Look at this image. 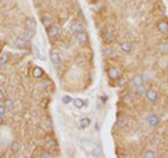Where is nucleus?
Here are the masks:
<instances>
[{
	"instance_id": "obj_18",
	"label": "nucleus",
	"mask_w": 168,
	"mask_h": 158,
	"mask_svg": "<svg viewBox=\"0 0 168 158\" xmlns=\"http://www.w3.org/2000/svg\"><path fill=\"white\" fill-rule=\"evenodd\" d=\"M121 49H122V52L123 53H129L132 51V45L129 42H122L121 43Z\"/></svg>"
},
{
	"instance_id": "obj_8",
	"label": "nucleus",
	"mask_w": 168,
	"mask_h": 158,
	"mask_svg": "<svg viewBox=\"0 0 168 158\" xmlns=\"http://www.w3.org/2000/svg\"><path fill=\"white\" fill-rule=\"evenodd\" d=\"M34 35H35V30H31V28H27L25 31H24V34L21 35L24 39H27V41H30V39H32L34 38Z\"/></svg>"
},
{
	"instance_id": "obj_1",
	"label": "nucleus",
	"mask_w": 168,
	"mask_h": 158,
	"mask_svg": "<svg viewBox=\"0 0 168 158\" xmlns=\"http://www.w3.org/2000/svg\"><path fill=\"white\" fill-rule=\"evenodd\" d=\"M102 39H104L105 43H111L115 41V31L112 28H108L102 32Z\"/></svg>"
},
{
	"instance_id": "obj_11",
	"label": "nucleus",
	"mask_w": 168,
	"mask_h": 158,
	"mask_svg": "<svg viewBox=\"0 0 168 158\" xmlns=\"http://www.w3.org/2000/svg\"><path fill=\"white\" fill-rule=\"evenodd\" d=\"M157 28H158V31L160 32H163V34L167 35L168 34V22L167 21H160L158 22V25H157Z\"/></svg>"
},
{
	"instance_id": "obj_10",
	"label": "nucleus",
	"mask_w": 168,
	"mask_h": 158,
	"mask_svg": "<svg viewBox=\"0 0 168 158\" xmlns=\"http://www.w3.org/2000/svg\"><path fill=\"white\" fill-rule=\"evenodd\" d=\"M70 30H72V32H80V31H83L84 28H83V25L80 24V22H77V21H73L72 24H70Z\"/></svg>"
},
{
	"instance_id": "obj_29",
	"label": "nucleus",
	"mask_w": 168,
	"mask_h": 158,
	"mask_svg": "<svg viewBox=\"0 0 168 158\" xmlns=\"http://www.w3.org/2000/svg\"><path fill=\"white\" fill-rule=\"evenodd\" d=\"M6 112H7V108L0 104V116H4L6 115Z\"/></svg>"
},
{
	"instance_id": "obj_12",
	"label": "nucleus",
	"mask_w": 168,
	"mask_h": 158,
	"mask_svg": "<svg viewBox=\"0 0 168 158\" xmlns=\"http://www.w3.org/2000/svg\"><path fill=\"white\" fill-rule=\"evenodd\" d=\"M90 125H91V120H90L88 117H81V119L79 120V126L81 127V129H87Z\"/></svg>"
},
{
	"instance_id": "obj_28",
	"label": "nucleus",
	"mask_w": 168,
	"mask_h": 158,
	"mask_svg": "<svg viewBox=\"0 0 168 158\" xmlns=\"http://www.w3.org/2000/svg\"><path fill=\"white\" fill-rule=\"evenodd\" d=\"M9 59H10V53H3V56H1V63H6Z\"/></svg>"
},
{
	"instance_id": "obj_16",
	"label": "nucleus",
	"mask_w": 168,
	"mask_h": 158,
	"mask_svg": "<svg viewBox=\"0 0 168 158\" xmlns=\"http://www.w3.org/2000/svg\"><path fill=\"white\" fill-rule=\"evenodd\" d=\"M45 146H46V148H51V150H55V148H58L56 140H53V138H48V140L45 141Z\"/></svg>"
},
{
	"instance_id": "obj_6",
	"label": "nucleus",
	"mask_w": 168,
	"mask_h": 158,
	"mask_svg": "<svg viewBox=\"0 0 168 158\" xmlns=\"http://www.w3.org/2000/svg\"><path fill=\"white\" fill-rule=\"evenodd\" d=\"M119 76H121V73H119V70L115 69V67H111V69L108 70V77H109L111 80H118Z\"/></svg>"
},
{
	"instance_id": "obj_5",
	"label": "nucleus",
	"mask_w": 168,
	"mask_h": 158,
	"mask_svg": "<svg viewBox=\"0 0 168 158\" xmlns=\"http://www.w3.org/2000/svg\"><path fill=\"white\" fill-rule=\"evenodd\" d=\"M59 34H60V30H59L56 25H51V27L48 28V35H49V38H51V39L58 38V36H59Z\"/></svg>"
},
{
	"instance_id": "obj_33",
	"label": "nucleus",
	"mask_w": 168,
	"mask_h": 158,
	"mask_svg": "<svg viewBox=\"0 0 168 158\" xmlns=\"http://www.w3.org/2000/svg\"><path fill=\"white\" fill-rule=\"evenodd\" d=\"M6 99V95H4V93L0 90V101H4Z\"/></svg>"
},
{
	"instance_id": "obj_36",
	"label": "nucleus",
	"mask_w": 168,
	"mask_h": 158,
	"mask_svg": "<svg viewBox=\"0 0 168 158\" xmlns=\"http://www.w3.org/2000/svg\"><path fill=\"white\" fill-rule=\"evenodd\" d=\"M0 67H1V66H0Z\"/></svg>"
},
{
	"instance_id": "obj_13",
	"label": "nucleus",
	"mask_w": 168,
	"mask_h": 158,
	"mask_svg": "<svg viewBox=\"0 0 168 158\" xmlns=\"http://www.w3.org/2000/svg\"><path fill=\"white\" fill-rule=\"evenodd\" d=\"M94 146H95V144L91 141V140H90V138H85V140H83V147L85 148L88 153L93 150V147H94Z\"/></svg>"
},
{
	"instance_id": "obj_27",
	"label": "nucleus",
	"mask_w": 168,
	"mask_h": 158,
	"mask_svg": "<svg viewBox=\"0 0 168 158\" xmlns=\"http://www.w3.org/2000/svg\"><path fill=\"white\" fill-rule=\"evenodd\" d=\"M4 106L7 108V111H11L13 108H14V102H13V99H6V104Z\"/></svg>"
},
{
	"instance_id": "obj_25",
	"label": "nucleus",
	"mask_w": 168,
	"mask_h": 158,
	"mask_svg": "<svg viewBox=\"0 0 168 158\" xmlns=\"http://www.w3.org/2000/svg\"><path fill=\"white\" fill-rule=\"evenodd\" d=\"M73 104H74V106H76V108H79V109L84 106L83 99H80V98H76V99H73Z\"/></svg>"
},
{
	"instance_id": "obj_22",
	"label": "nucleus",
	"mask_w": 168,
	"mask_h": 158,
	"mask_svg": "<svg viewBox=\"0 0 168 158\" xmlns=\"http://www.w3.org/2000/svg\"><path fill=\"white\" fill-rule=\"evenodd\" d=\"M102 55H104V56H114V55H115V51H114L112 48H104V49H102Z\"/></svg>"
},
{
	"instance_id": "obj_2",
	"label": "nucleus",
	"mask_w": 168,
	"mask_h": 158,
	"mask_svg": "<svg viewBox=\"0 0 168 158\" xmlns=\"http://www.w3.org/2000/svg\"><path fill=\"white\" fill-rule=\"evenodd\" d=\"M74 36H76V41L80 43V45H84V43H87L88 41V36H87V32L84 31H80V32H76L74 34Z\"/></svg>"
},
{
	"instance_id": "obj_14",
	"label": "nucleus",
	"mask_w": 168,
	"mask_h": 158,
	"mask_svg": "<svg viewBox=\"0 0 168 158\" xmlns=\"http://www.w3.org/2000/svg\"><path fill=\"white\" fill-rule=\"evenodd\" d=\"M90 154L93 157H102V150H101V147H98V146H94L93 150L90 151Z\"/></svg>"
},
{
	"instance_id": "obj_7",
	"label": "nucleus",
	"mask_w": 168,
	"mask_h": 158,
	"mask_svg": "<svg viewBox=\"0 0 168 158\" xmlns=\"http://www.w3.org/2000/svg\"><path fill=\"white\" fill-rule=\"evenodd\" d=\"M51 62L53 64H56V66L60 63V55H59V52H56V51L51 52Z\"/></svg>"
},
{
	"instance_id": "obj_35",
	"label": "nucleus",
	"mask_w": 168,
	"mask_h": 158,
	"mask_svg": "<svg viewBox=\"0 0 168 158\" xmlns=\"http://www.w3.org/2000/svg\"><path fill=\"white\" fill-rule=\"evenodd\" d=\"M0 125H3V116H0Z\"/></svg>"
},
{
	"instance_id": "obj_34",
	"label": "nucleus",
	"mask_w": 168,
	"mask_h": 158,
	"mask_svg": "<svg viewBox=\"0 0 168 158\" xmlns=\"http://www.w3.org/2000/svg\"><path fill=\"white\" fill-rule=\"evenodd\" d=\"M3 81H6V78H4V76H0V83H3Z\"/></svg>"
},
{
	"instance_id": "obj_32",
	"label": "nucleus",
	"mask_w": 168,
	"mask_h": 158,
	"mask_svg": "<svg viewBox=\"0 0 168 158\" xmlns=\"http://www.w3.org/2000/svg\"><path fill=\"white\" fill-rule=\"evenodd\" d=\"M34 55H35V57H39L41 56V53L38 51V46H34Z\"/></svg>"
},
{
	"instance_id": "obj_23",
	"label": "nucleus",
	"mask_w": 168,
	"mask_h": 158,
	"mask_svg": "<svg viewBox=\"0 0 168 158\" xmlns=\"http://www.w3.org/2000/svg\"><path fill=\"white\" fill-rule=\"evenodd\" d=\"M143 157L144 158H156L157 155H156V151H154V150H147Z\"/></svg>"
},
{
	"instance_id": "obj_24",
	"label": "nucleus",
	"mask_w": 168,
	"mask_h": 158,
	"mask_svg": "<svg viewBox=\"0 0 168 158\" xmlns=\"http://www.w3.org/2000/svg\"><path fill=\"white\" fill-rule=\"evenodd\" d=\"M38 157H41V158H51L52 157V153L51 151H48V150H43V151H41L39 153V155Z\"/></svg>"
},
{
	"instance_id": "obj_9",
	"label": "nucleus",
	"mask_w": 168,
	"mask_h": 158,
	"mask_svg": "<svg viewBox=\"0 0 168 158\" xmlns=\"http://www.w3.org/2000/svg\"><path fill=\"white\" fill-rule=\"evenodd\" d=\"M27 42H28L27 39H24L22 36H20V38H17V39H16V46H17V48H20V49H25V48L28 46Z\"/></svg>"
},
{
	"instance_id": "obj_3",
	"label": "nucleus",
	"mask_w": 168,
	"mask_h": 158,
	"mask_svg": "<svg viewBox=\"0 0 168 158\" xmlns=\"http://www.w3.org/2000/svg\"><path fill=\"white\" fill-rule=\"evenodd\" d=\"M146 97H147V99H148L151 104H156V102H157V99H158V95H157V91H156V90H147Z\"/></svg>"
},
{
	"instance_id": "obj_26",
	"label": "nucleus",
	"mask_w": 168,
	"mask_h": 158,
	"mask_svg": "<svg viewBox=\"0 0 168 158\" xmlns=\"http://www.w3.org/2000/svg\"><path fill=\"white\" fill-rule=\"evenodd\" d=\"M146 87L144 85H139V87H136V93L139 95H143V94H146Z\"/></svg>"
},
{
	"instance_id": "obj_30",
	"label": "nucleus",
	"mask_w": 168,
	"mask_h": 158,
	"mask_svg": "<svg viewBox=\"0 0 168 158\" xmlns=\"http://www.w3.org/2000/svg\"><path fill=\"white\" fill-rule=\"evenodd\" d=\"M62 99H63V104H70V102H72V98H70L69 95H64Z\"/></svg>"
},
{
	"instance_id": "obj_15",
	"label": "nucleus",
	"mask_w": 168,
	"mask_h": 158,
	"mask_svg": "<svg viewBox=\"0 0 168 158\" xmlns=\"http://www.w3.org/2000/svg\"><path fill=\"white\" fill-rule=\"evenodd\" d=\"M42 24H43L46 28H49V27L52 25V18H51L48 14H43V16H42Z\"/></svg>"
},
{
	"instance_id": "obj_17",
	"label": "nucleus",
	"mask_w": 168,
	"mask_h": 158,
	"mask_svg": "<svg viewBox=\"0 0 168 158\" xmlns=\"http://www.w3.org/2000/svg\"><path fill=\"white\" fill-rule=\"evenodd\" d=\"M25 27H27V28H31V30H35L37 22H35V20H34L32 17H30V18H27V20H25Z\"/></svg>"
},
{
	"instance_id": "obj_31",
	"label": "nucleus",
	"mask_w": 168,
	"mask_h": 158,
	"mask_svg": "<svg viewBox=\"0 0 168 158\" xmlns=\"http://www.w3.org/2000/svg\"><path fill=\"white\" fill-rule=\"evenodd\" d=\"M125 120H119V122H118V125H116V126H118V129H123V127H125Z\"/></svg>"
},
{
	"instance_id": "obj_4",
	"label": "nucleus",
	"mask_w": 168,
	"mask_h": 158,
	"mask_svg": "<svg viewBox=\"0 0 168 158\" xmlns=\"http://www.w3.org/2000/svg\"><path fill=\"white\" fill-rule=\"evenodd\" d=\"M147 123H148L151 127L158 126V123H160V117H158L157 115H154V113H151V115L147 116Z\"/></svg>"
},
{
	"instance_id": "obj_21",
	"label": "nucleus",
	"mask_w": 168,
	"mask_h": 158,
	"mask_svg": "<svg viewBox=\"0 0 168 158\" xmlns=\"http://www.w3.org/2000/svg\"><path fill=\"white\" fill-rule=\"evenodd\" d=\"M20 150H21V143L20 141L16 140V141L11 143V151H13V153H18Z\"/></svg>"
},
{
	"instance_id": "obj_19",
	"label": "nucleus",
	"mask_w": 168,
	"mask_h": 158,
	"mask_svg": "<svg viewBox=\"0 0 168 158\" xmlns=\"http://www.w3.org/2000/svg\"><path fill=\"white\" fill-rule=\"evenodd\" d=\"M32 76H34L35 78H41L42 76H43V72H42L41 67H34V70H32Z\"/></svg>"
},
{
	"instance_id": "obj_20",
	"label": "nucleus",
	"mask_w": 168,
	"mask_h": 158,
	"mask_svg": "<svg viewBox=\"0 0 168 158\" xmlns=\"http://www.w3.org/2000/svg\"><path fill=\"white\" fill-rule=\"evenodd\" d=\"M144 84V78L142 77V76H136L135 78H133V85L135 87H139V85H143Z\"/></svg>"
}]
</instances>
